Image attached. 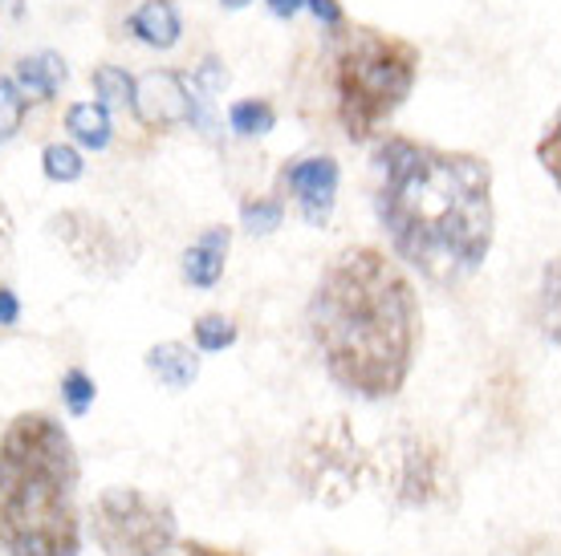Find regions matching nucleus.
<instances>
[{"label": "nucleus", "mask_w": 561, "mask_h": 556, "mask_svg": "<svg viewBox=\"0 0 561 556\" xmlns=\"http://www.w3.org/2000/svg\"><path fill=\"white\" fill-rule=\"evenodd\" d=\"M420 297L387 252H337L309 297V334L337 386L379 403L411 378L420 349Z\"/></svg>", "instance_id": "2"}, {"label": "nucleus", "mask_w": 561, "mask_h": 556, "mask_svg": "<svg viewBox=\"0 0 561 556\" xmlns=\"http://www.w3.org/2000/svg\"><path fill=\"white\" fill-rule=\"evenodd\" d=\"M228 244H232L228 228H208L192 248L183 252V280L196 285V289H211L216 280L225 277Z\"/></svg>", "instance_id": "10"}, {"label": "nucleus", "mask_w": 561, "mask_h": 556, "mask_svg": "<svg viewBox=\"0 0 561 556\" xmlns=\"http://www.w3.org/2000/svg\"><path fill=\"white\" fill-rule=\"evenodd\" d=\"M228 126L237 130L240 139H256V135H268L277 126V111H273V102H265V97H244V102H232Z\"/></svg>", "instance_id": "15"}, {"label": "nucleus", "mask_w": 561, "mask_h": 556, "mask_svg": "<svg viewBox=\"0 0 561 556\" xmlns=\"http://www.w3.org/2000/svg\"><path fill=\"white\" fill-rule=\"evenodd\" d=\"M237 341V321L225 317V313H204V317L196 321V346L204 349V354H220V349H228Z\"/></svg>", "instance_id": "18"}, {"label": "nucleus", "mask_w": 561, "mask_h": 556, "mask_svg": "<svg viewBox=\"0 0 561 556\" xmlns=\"http://www.w3.org/2000/svg\"><path fill=\"white\" fill-rule=\"evenodd\" d=\"M558 118H553V123H549L546 126V139H541V147H537V154H541V167H546L549 171V179H553V183H558V175H561V171H558Z\"/></svg>", "instance_id": "23"}, {"label": "nucleus", "mask_w": 561, "mask_h": 556, "mask_svg": "<svg viewBox=\"0 0 561 556\" xmlns=\"http://www.w3.org/2000/svg\"><path fill=\"white\" fill-rule=\"evenodd\" d=\"M90 529L106 556H168L175 544V512L139 487H106L90 508Z\"/></svg>", "instance_id": "6"}, {"label": "nucleus", "mask_w": 561, "mask_h": 556, "mask_svg": "<svg viewBox=\"0 0 561 556\" xmlns=\"http://www.w3.org/2000/svg\"><path fill=\"white\" fill-rule=\"evenodd\" d=\"M9 240H13V223H9V211L0 204V256L9 252Z\"/></svg>", "instance_id": "28"}, {"label": "nucleus", "mask_w": 561, "mask_h": 556, "mask_svg": "<svg viewBox=\"0 0 561 556\" xmlns=\"http://www.w3.org/2000/svg\"><path fill=\"white\" fill-rule=\"evenodd\" d=\"M147 370L159 378V386L187 390L199 378V358L196 349L183 346V341H159L147 349Z\"/></svg>", "instance_id": "13"}, {"label": "nucleus", "mask_w": 561, "mask_h": 556, "mask_svg": "<svg viewBox=\"0 0 561 556\" xmlns=\"http://www.w3.org/2000/svg\"><path fill=\"white\" fill-rule=\"evenodd\" d=\"M21 317V301H16L13 289H0V325H16Z\"/></svg>", "instance_id": "25"}, {"label": "nucleus", "mask_w": 561, "mask_h": 556, "mask_svg": "<svg viewBox=\"0 0 561 556\" xmlns=\"http://www.w3.org/2000/svg\"><path fill=\"white\" fill-rule=\"evenodd\" d=\"M183 556H249V553H237V548H216V544H204V541H187L183 544Z\"/></svg>", "instance_id": "26"}, {"label": "nucleus", "mask_w": 561, "mask_h": 556, "mask_svg": "<svg viewBox=\"0 0 561 556\" xmlns=\"http://www.w3.org/2000/svg\"><path fill=\"white\" fill-rule=\"evenodd\" d=\"M199 82H204V90H211V94H216V90H225L228 85V70L225 66H220V61H204V66H199V73H196Z\"/></svg>", "instance_id": "24"}, {"label": "nucleus", "mask_w": 561, "mask_h": 556, "mask_svg": "<svg viewBox=\"0 0 561 556\" xmlns=\"http://www.w3.org/2000/svg\"><path fill=\"white\" fill-rule=\"evenodd\" d=\"M420 49L382 28H346L330 61L337 123L351 142H366L415 90Z\"/></svg>", "instance_id": "4"}, {"label": "nucleus", "mask_w": 561, "mask_h": 556, "mask_svg": "<svg viewBox=\"0 0 561 556\" xmlns=\"http://www.w3.org/2000/svg\"><path fill=\"white\" fill-rule=\"evenodd\" d=\"M285 187L297 195V208H301V220L309 228H325L330 223V211H334L337 199V163L330 154H309V159H297L280 171Z\"/></svg>", "instance_id": "9"}, {"label": "nucleus", "mask_w": 561, "mask_h": 556, "mask_svg": "<svg viewBox=\"0 0 561 556\" xmlns=\"http://www.w3.org/2000/svg\"><path fill=\"white\" fill-rule=\"evenodd\" d=\"M66 130H70L82 147H90V151H106L114 135L111 114H106V106H99V102H78V106H70V111H66Z\"/></svg>", "instance_id": "14"}, {"label": "nucleus", "mask_w": 561, "mask_h": 556, "mask_svg": "<svg viewBox=\"0 0 561 556\" xmlns=\"http://www.w3.org/2000/svg\"><path fill=\"white\" fill-rule=\"evenodd\" d=\"M375 211L394 252L444 289L477 277L496 228L489 163L480 154L391 135L375 151Z\"/></svg>", "instance_id": "1"}, {"label": "nucleus", "mask_w": 561, "mask_h": 556, "mask_svg": "<svg viewBox=\"0 0 561 556\" xmlns=\"http://www.w3.org/2000/svg\"><path fill=\"white\" fill-rule=\"evenodd\" d=\"M66 78H70V70H66V61L57 54H33L16 61L13 85L21 90L25 102H49L66 85Z\"/></svg>", "instance_id": "11"}, {"label": "nucleus", "mask_w": 561, "mask_h": 556, "mask_svg": "<svg viewBox=\"0 0 561 556\" xmlns=\"http://www.w3.org/2000/svg\"><path fill=\"white\" fill-rule=\"evenodd\" d=\"M240 220H244V228H249L253 236H268V232L280 228L285 208H280L277 199H249V204L240 208Z\"/></svg>", "instance_id": "20"}, {"label": "nucleus", "mask_w": 561, "mask_h": 556, "mask_svg": "<svg viewBox=\"0 0 561 556\" xmlns=\"http://www.w3.org/2000/svg\"><path fill=\"white\" fill-rule=\"evenodd\" d=\"M127 28L142 45H151V49H171V45H180V33H183L180 13H175L171 0H142L139 9L130 13Z\"/></svg>", "instance_id": "12"}, {"label": "nucleus", "mask_w": 561, "mask_h": 556, "mask_svg": "<svg viewBox=\"0 0 561 556\" xmlns=\"http://www.w3.org/2000/svg\"><path fill=\"white\" fill-rule=\"evenodd\" d=\"M370 475H379L382 491L403 508H423L448 491L444 451L420 431H394L382 439L379 455H370Z\"/></svg>", "instance_id": "7"}, {"label": "nucleus", "mask_w": 561, "mask_h": 556, "mask_svg": "<svg viewBox=\"0 0 561 556\" xmlns=\"http://www.w3.org/2000/svg\"><path fill=\"white\" fill-rule=\"evenodd\" d=\"M90 82H94L99 106H106V111H127L130 97H135V78L127 70H118V66H99L90 73Z\"/></svg>", "instance_id": "16"}, {"label": "nucleus", "mask_w": 561, "mask_h": 556, "mask_svg": "<svg viewBox=\"0 0 561 556\" xmlns=\"http://www.w3.org/2000/svg\"><path fill=\"white\" fill-rule=\"evenodd\" d=\"M301 4H306V0H268V13L280 16V21H289V16L301 13Z\"/></svg>", "instance_id": "27"}, {"label": "nucleus", "mask_w": 561, "mask_h": 556, "mask_svg": "<svg viewBox=\"0 0 561 556\" xmlns=\"http://www.w3.org/2000/svg\"><path fill=\"white\" fill-rule=\"evenodd\" d=\"M28 102L21 97V90L13 85V78H0V142L13 139L21 123H25Z\"/></svg>", "instance_id": "19"}, {"label": "nucleus", "mask_w": 561, "mask_h": 556, "mask_svg": "<svg viewBox=\"0 0 561 556\" xmlns=\"http://www.w3.org/2000/svg\"><path fill=\"white\" fill-rule=\"evenodd\" d=\"M42 167L54 183H78V179H82L85 163H82V154L73 151L70 142H49V147L42 151Z\"/></svg>", "instance_id": "17"}, {"label": "nucleus", "mask_w": 561, "mask_h": 556, "mask_svg": "<svg viewBox=\"0 0 561 556\" xmlns=\"http://www.w3.org/2000/svg\"><path fill=\"white\" fill-rule=\"evenodd\" d=\"M78 455L49 415H16L0 435V544L9 556H78Z\"/></svg>", "instance_id": "3"}, {"label": "nucleus", "mask_w": 561, "mask_h": 556, "mask_svg": "<svg viewBox=\"0 0 561 556\" xmlns=\"http://www.w3.org/2000/svg\"><path fill=\"white\" fill-rule=\"evenodd\" d=\"M301 9H309V13L318 16V25H322L325 33H337V28L346 25V13H342V4H337V0H306Z\"/></svg>", "instance_id": "22"}, {"label": "nucleus", "mask_w": 561, "mask_h": 556, "mask_svg": "<svg viewBox=\"0 0 561 556\" xmlns=\"http://www.w3.org/2000/svg\"><path fill=\"white\" fill-rule=\"evenodd\" d=\"M94 378L85 374V370H66V378H61V398H66V406H70V415H85L90 406H94Z\"/></svg>", "instance_id": "21"}, {"label": "nucleus", "mask_w": 561, "mask_h": 556, "mask_svg": "<svg viewBox=\"0 0 561 556\" xmlns=\"http://www.w3.org/2000/svg\"><path fill=\"white\" fill-rule=\"evenodd\" d=\"M130 111L139 114L142 126H151V130H168V126L192 123V114H196V97H192V90H187V82H183L180 73L151 70L135 82Z\"/></svg>", "instance_id": "8"}, {"label": "nucleus", "mask_w": 561, "mask_h": 556, "mask_svg": "<svg viewBox=\"0 0 561 556\" xmlns=\"http://www.w3.org/2000/svg\"><path fill=\"white\" fill-rule=\"evenodd\" d=\"M289 475L309 500L325 503V508H342L346 500H354L370 475V455L358 443L351 418H313L306 431L297 435Z\"/></svg>", "instance_id": "5"}, {"label": "nucleus", "mask_w": 561, "mask_h": 556, "mask_svg": "<svg viewBox=\"0 0 561 556\" xmlns=\"http://www.w3.org/2000/svg\"><path fill=\"white\" fill-rule=\"evenodd\" d=\"M220 4H225V9H232V13H237V9H244V4H253V0H220Z\"/></svg>", "instance_id": "29"}]
</instances>
